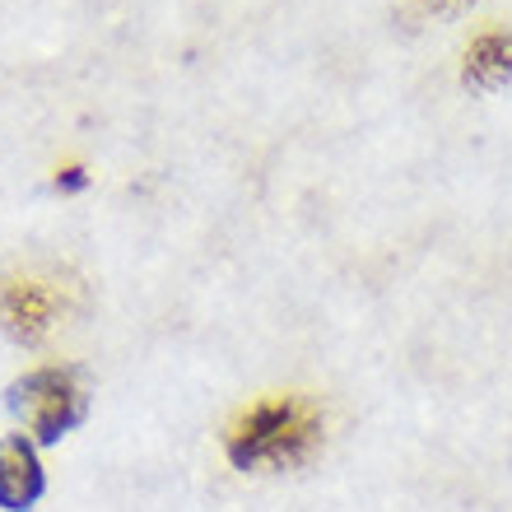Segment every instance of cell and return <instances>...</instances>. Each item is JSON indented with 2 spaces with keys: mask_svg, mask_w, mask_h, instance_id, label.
Instances as JSON below:
<instances>
[{
  "mask_svg": "<svg viewBox=\"0 0 512 512\" xmlns=\"http://www.w3.org/2000/svg\"><path fill=\"white\" fill-rule=\"evenodd\" d=\"M322 443V415L298 396H275V401L252 405L229 433V461L238 471H261V466H298Z\"/></svg>",
  "mask_w": 512,
  "mask_h": 512,
  "instance_id": "cell-1",
  "label": "cell"
},
{
  "mask_svg": "<svg viewBox=\"0 0 512 512\" xmlns=\"http://www.w3.org/2000/svg\"><path fill=\"white\" fill-rule=\"evenodd\" d=\"M5 405H10V415H19L33 429L38 443H61L84 419L89 396H84V382L75 368H38V373L10 382Z\"/></svg>",
  "mask_w": 512,
  "mask_h": 512,
  "instance_id": "cell-2",
  "label": "cell"
},
{
  "mask_svg": "<svg viewBox=\"0 0 512 512\" xmlns=\"http://www.w3.org/2000/svg\"><path fill=\"white\" fill-rule=\"evenodd\" d=\"M47 475H42L38 447L28 443L24 433L0 438V508L5 512H28L42 499Z\"/></svg>",
  "mask_w": 512,
  "mask_h": 512,
  "instance_id": "cell-3",
  "label": "cell"
},
{
  "mask_svg": "<svg viewBox=\"0 0 512 512\" xmlns=\"http://www.w3.org/2000/svg\"><path fill=\"white\" fill-rule=\"evenodd\" d=\"M0 322H5L10 340L38 345V340L52 331V294H47L38 280L14 275V280H5V289H0Z\"/></svg>",
  "mask_w": 512,
  "mask_h": 512,
  "instance_id": "cell-4",
  "label": "cell"
},
{
  "mask_svg": "<svg viewBox=\"0 0 512 512\" xmlns=\"http://www.w3.org/2000/svg\"><path fill=\"white\" fill-rule=\"evenodd\" d=\"M461 80L475 84V89H499L512 80V33H485V38L471 42L466 52V66H461Z\"/></svg>",
  "mask_w": 512,
  "mask_h": 512,
  "instance_id": "cell-5",
  "label": "cell"
},
{
  "mask_svg": "<svg viewBox=\"0 0 512 512\" xmlns=\"http://www.w3.org/2000/svg\"><path fill=\"white\" fill-rule=\"evenodd\" d=\"M56 187H66V191H80V187H84V168H66V173L56 177Z\"/></svg>",
  "mask_w": 512,
  "mask_h": 512,
  "instance_id": "cell-6",
  "label": "cell"
},
{
  "mask_svg": "<svg viewBox=\"0 0 512 512\" xmlns=\"http://www.w3.org/2000/svg\"><path fill=\"white\" fill-rule=\"evenodd\" d=\"M424 5H429V10H461L466 0H424Z\"/></svg>",
  "mask_w": 512,
  "mask_h": 512,
  "instance_id": "cell-7",
  "label": "cell"
}]
</instances>
